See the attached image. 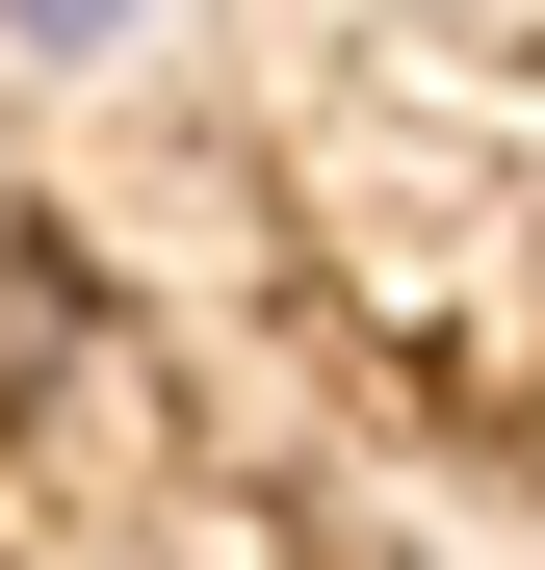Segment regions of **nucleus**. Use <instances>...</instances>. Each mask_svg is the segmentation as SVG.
<instances>
[{"mask_svg":"<svg viewBox=\"0 0 545 570\" xmlns=\"http://www.w3.org/2000/svg\"><path fill=\"white\" fill-rule=\"evenodd\" d=\"M0 52H130V0H0Z\"/></svg>","mask_w":545,"mask_h":570,"instance_id":"1","label":"nucleus"}]
</instances>
